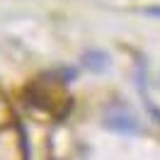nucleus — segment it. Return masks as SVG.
Instances as JSON below:
<instances>
[{"label": "nucleus", "mask_w": 160, "mask_h": 160, "mask_svg": "<svg viewBox=\"0 0 160 160\" xmlns=\"http://www.w3.org/2000/svg\"><path fill=\"white\" fill-rule=\"evenodd\" d=\"M104 126L112 131H117V133H126V136H138L143 133V126H141L138 117L129 109V107H124V104H112L107 114H104Z\"/></svg>", "instance_id": "nucleus-1"}, {"label": "nucleus", "mask_w": 160, "mask_h": 160, "mask_svg": "<svg viewBox=\"0 0 160 160\" xmlns=\"http://www.w3.org/2000/svg\"><path fill=\"white\" fill-rule=\"evenodd\" d=\"M82 63H85V68L100 73V70H104L109 66V56H107L104 51H88V53L82 56Z\"/></svg>", "instance_id": "nucleus-2"}, {"label": "nucleus", "mask_w": 160, "mask_h": 160, "mask_svg": "<svg viewBox=\"0 0 160 160\" xmlns=\"http://www.w3.org/2000/svg\"><path fill=\"white\" fill-rule=\"evenodd\" d=\"M146 15H153V17H160V5H155V8H146Z\"/></svg>", "instance_id": "nucleus-3"}]
</instances>
